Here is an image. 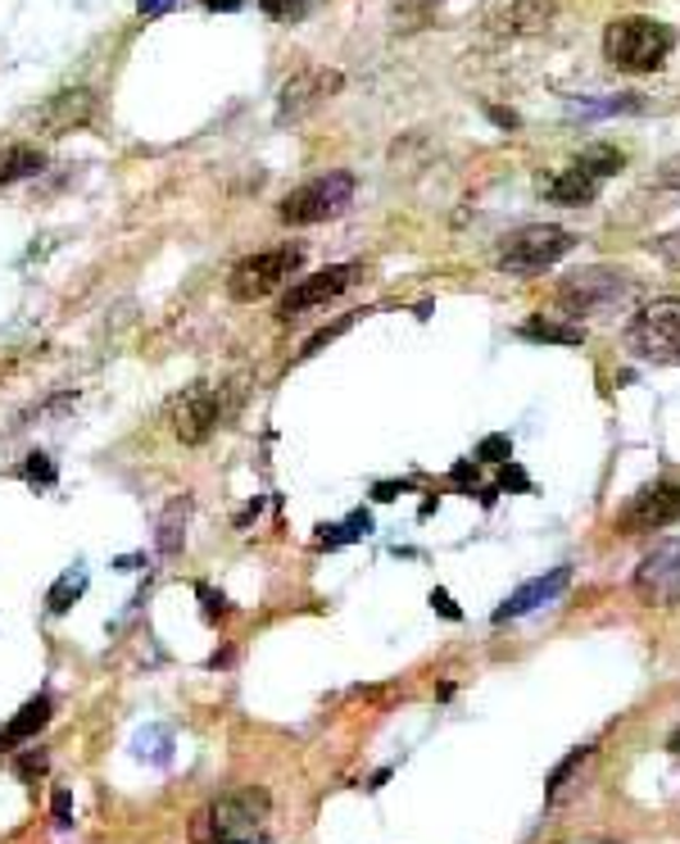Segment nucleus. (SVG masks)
<instances>
[{
  "instance_id": "a211bd4d",
  "label": "nucleus",
  "mask_w": 680,
  "mask_h": 844,
  "mask_svg": "<svg viewBox=\"0 0 680 844\" xmlns=\"http://www.w3.org/2000/svg\"><path fill=\"white\" fill-rule=\"evenodd\" d=\"M187 518H191V495H181L164 508V518H160V536H154V550H160L164 559L181 554V546H187Z\"/></svg>"
},
{
  "instance_id": "5701e85b",
  "label": "nucleus",
  "mask_w": 680,
  "mask_h": 844,
  "mask_svg": "<svg viewBox=\"0 0 680 844\" xmlns=\"http://www.w3.org/2000/svg\"><path fill=\"white\" fill-rule=\"evenodd\" d=\"M585 763H590V749H572L567 759L553 767V776H549V804H559V799L572 790V776H576Z\"/></svg>"
},
{
  "instance_id": "7ed1b4c3",
  "label": "nucleus",
  "mask_w": 680,
  "mask_h": 844,
  "mask_svg": "<svg viewBox=\"0 0 680 844\" xmlns=\"http://www.w3.org/2000/svg\"><path fill=\"white\" fill-rule=\"evenodd\" d=\"M354 200V177L350 173H327V177H314L295 191L282 196L277 204V219L291 223V227H314V223H327V219H340Z\"/></svg>"
},
{
  "instance_id": "7c9ffc66",
  "label": "nucleus",
  "mask_w": 680,
  "mask_h": 844,
  "mask_svg": "<svg viewBox=\"0 0 680 844\" xmlns=\"http://www.w3.org/2000/svg\"><path fill=\"white\" fill-rule=\"evenodd\" d=\"M177 5V0H137V14L141 19H160V14H168Z\"/></svg>"
},
{
  "instance_id": "423d86ee",
  "label": "nucleus",
  "mask_w": 680,
  "mask_h": 844,
  "mask_svg": "<svg viewBox=\"0 0 680 844\" xmlns=\"http://www.w3.org/2000/svg\"><path fill=\"white\" fill-rule=\"evenodd\" d=\"M232 413H236V400H227L223 386L196 382L173 400V432L181 445H204L219 427H227Z\"/></svg>"
},
{
  "instance_id": "f8f14e48",
  "label": "nucleus",
  "mask_w": 680,
  "mask_h": 844,
  "mask_svg": "<svg viewBox=\"0 0 680 844\" xmlns=\"http://www.w3.org/2000/svg\"><path fill=\"white\" fill-rule=\"evenodd\" d=\"M359 273H363L359 263H331V268H323V273H314V278H300V282L282 295V305H277V318H282V323H295L300 314H308V309L327 305V300H336Z\"/></svg>"
},
{
  "instance_id": "412c9836",
  "label": "nucleus",
  "mask_w": 680,
  "mask_h": 844,
  "mask_svg": "<svg viewBox=\"0 0 680 844\" xmlns=\"http://www.w3.org/2000/svg\"><path fill=\"white\" fill-rule=\"evenodd\" d=\"M82 590H86V572L82 567H69L65 577H59L55 586H50V595H46V609L50 613H69L78 599H82Z\"/></svg>"
},
{
  "instance_id": "aec40b11",
  "label": "nucleus",
  "mask_w": 680,
  "mask_h": 844,
  "mask_svg": "<svg viewBox=\"0 0 680 844\" xmlns=\"http://www.w3.org/2000/svg\"><path fill=\"white\" fill-rule=\"evenodd\" d=\"M521 337H531V341H559V345H581V341H585V327H581V323L531 318V323H521Z\"/></svg>"
},
{
  "instance_id": "2eb2a0df",
  "label": "nucleus",
  "mask_w": 680,
  "mask_h": 844,
  "mask_svg": "<svg viewBox=\"0 0 680 844\" xmlns=\"http://www.w3.org/2000/svg\"><path fill=\"white\" fill-rule=\"evenodd\" d=\"M567 582H572V567H553L549 577L527 582L521 590H513L500 609H494V622H508V618H521V613H531V609L549 605V599H559V595L567 590Z\"/></svg>"
},
{
  "instance_id": "1a4fd4ad",
  "label": "nucleus",
  "mask_w": 680,
  "mask_h": 844,
  "mask_svg": "<svg viewBox=\"0 0 680 844\" xmlns=\"http://www.w3.org/2000/svg\"><path fill=\"white\" fill-rule=\"evenodd\" d=\"M268 795L259 786H245V790H227L223 799H213L204 822H209V835L219 844H250L255 831L268 822Z\"/></svg>"
},
{
  "instance_id": "0eeeda50",
  "label": "nucleus",
  "mask_w": 680,
  "mask_h": 844,
  "mask_svg": "<svg viewBox=\"0 0 680 844\" xmlns=\"http://www.w3.org/2000/svg\"><path fill=\"white\" fill-rule=\"evenodd\" d=\"M680 518V472H667L658 481H648V487H640L626 504H622V514L612 518V531H622V536H644V531H663Z\"/></svg>"
},
{
  "instance_id": "f3484780",
  "label": "nucleus",
  "mask_w": 680,
  "mask_h": 844,
  "mask_svg": "<svg viewBox=\"0 0 680 844\" xmlns=\"http://www.w3.org/2000/svg\"><path fill=\"white\" fill-rule=\"evenodd\" d=\"M544 196H549L553 204H590V200L599 196V177H590L581 164H572V168H563V173L544 187Z\"/></svg>"
},
{
  "instance_id": "b1692460",
  "label": "nucleus",
  "mask_w": 680,
  "mask_h": 844,
  "mask_svg": "<svg viewBox=\"0 0 680 844\" xmlns=\"http://www.w3.org/2000/svg\"><path fill=\"white\" fill-rule=\"evenodd\" d=\"M318 0H259V10L272 19V23H304L308 19V10H314Z\"/></svg>"
},
{
  "instance_id": "6e6552de",
  "label": "nucleus",
  "mask_w": 680,
  "mask_h": 844,
  "mask_svg": "<svg viewBox=\"0 0 680 844\" xmlns=\"http://www.w3.org/2000/svg\"><path fill=\"white\" fill-rule=\"evenodd\" d=\"M300 259H304L300 246H277V250H259L250 259H241L232 268V278H227V295L236 300V305H255V300L272 295L286 278H295Z\"/></svg>"
},
{
  "instance_id": "ddd939ff",
  "label": "nucleus",
  "mask_w": 680,
  "mask_h": 844,
  "mask_svg": "<svg viewBox=\"0 0 680 844\" xmlns=\"http://www.w3.org/2000/svg\"><path fill=\"white\" fill-rule=\"evenodd\" d=\"M559 14V0H504L500 10L485 14V27L494 37H531L544 33Z\"/></svg>"
},
{
  "instance_id": "9b49d317",
  "label": "nucleus",
  "mask_w": 680,
  "mask_h": 844,
  "mask_svg": "<svg viewBox=\"0 0 680 844\" xmlns=\"http://www.w3.org/2000/svg\"><path fill=\"white\" fill-rule=\"evenodd\" d=\"M631 586L640 595V605H654V609L680 605V536L658 540V546L640 559Z\"/></svg>"
},
{
  "instance_id": "393cba45",
  "label": "nucleus",
  "mask_w": 680,
  "mask_h": 844,
  "mask_svg": "<svg viewBox=\"0 0 680 844\" xmlns=\"http://www.w3.org/2000/svg\"><path fill=\"white\" fill-rule=\"evenodd\" d=\"M436 5H441V0H399V10H395V27H422Z\"/></svg>"
},
{
  "instance_id": "20e7f679",
  "label": "nucleus",
  "mask_w": 680,
  "mask_h": 844,
  "mask_svg": "<svg viewBox=\"0 0 680 844\" xmlns=\"http://www.w3.org/2000/svg\"><path fill=\"white\" fill-rule=\"evenodd\" d=\"M576 246L567 227H553V223H531V227H517L513 236H504L500 246V268L513 278H531V273H544L553 268L567 250Z\"/></svg>"
},
{
  "instance_id": "c756f323",
  "label": "nucleus",
  "mask_w": 680,
  "mask_h": 844,
  "mask_svg": "<svg viewBox=\"0 0 680 844\" xmlns=\"http://www.w3.org/2000/svg\"><path fill=\"white\" fill-rule=\"evenodd\" d=\"M200 599H204V613H209V618H227V599H223V595H213L209 586H200Z\"/></svg>"
},
{
  "instance_id": "9d476101",
  "label": "nucleus",
  "mask_w": 680,
  "mask_h": 844,
  "mask_svg": "<svg viewBox=\"0 0 680 844\" xmlns=\"http://www.w3.org/2000/svg\"><path fill=\"white\" fill-rule=\"evenodd\" d=\"M345 92V73L340 69H327V65H314V69H300L295 78L282 82V92H277V128L286 124H300L314 109H323L331 96Z\"/></svg>"
},
{
  "instance_id": "72a5a7b5",
  "label": "nucleus",
  "mask_w": 680,
  "mask_h": 844,
  "mask_svg": "<svg viewBox=\"0 0 680 844\" xmlns=\"http://www.w3.org/2000/svg\"><path fill=\"white\" fill-rule=\"evenodd\" d=\"M667 749H671V753H676V759H680V727L671 731V740H667Z\"/></svg>"
},
{
  "instance_id": "f03ea898",
  "label": "nucleus",
  "mask_w": 680,
  "mask_h": 844,
  "mask_svg": "<svg viewBox=\"0 0 680 844\" xmlns=\"http://www.w3.org/2000/svg\"><path fill=\"white\" fill-rule=\"evenodd\" d=\"M635 295V282L622 273V268H581L559 286V305L567 309V318H595V314H612L622 309Z\"/></svg>"
},
{
  "instance_id": "f257e3e1",
  "label": "nucleus",
  "mask_w": 680,
  "mask_h": 844,
  "mask_svg": "<svg viewBox=\"0 0 680 844\" xmlns=\"http://www.w3.org/2000/svg\"><path fill=\"white\" fill-rule=\"evenodd\" d=\"M671 46H676V33L663 19H648V14L612 19L608 33H603L608 65L622 69V73H654V69H663Z\"/></svg>"
},
{
  "instance_id": "4be33fe9",
  "label": "nucleus",
  "mask_w": 680,
  "mask_h": 844,
  "mask_svg": "<svg viewBox=\"0 0 680 844\" xmlns=\"http://www.w3.org/2000/svg\"><path fill=\"white\" fill-rule=\"evenodd\" d=\"M576 164H581L585 173H590V177H599V183H603V177L622 173L626 155H622V150H617V145H590V150H585V155H581Z\"/></svg>"
},
{
  "instance_id": "bb28decb",
  "label": "nucleus",
  "mask_w": 680,
  "mask_h": 844,
  "mask_svg": "<svg viewBox=\"0 0 680 844\" xmlns=\"http://www.w3.org/2000/svg\"><path fill=\"white\" fill-rule=\"evenodd\" d=\"M50 818H55L59 831L73 827V795H69V790H55V795H50Z\"/></svg>"
},
{
  "instance_id": "c85d7f7f",
  "label": "nucleus",
  "mask_w": 680,
  "mask_h": 844,
  "mask_svg": "<svg viewBox=\"0 0 680 844\" xmlns=\"http://www.w3.org/2000/svg\"><path fill=\"white\" fill-rule=\"evenodd\" d=\"M46 763H50V759H46V749H27L23 759L14 763V772H19L23 781H33V776H42V772H46Z\"/></svg>"
},
{
  "instance_id": "2f4dec72",
  "label": "nucleus",
  "mask_w": 680,
  "mask_h": 844,
  "mask_svg": "<svg viewBox=\"0 0 680 844\" xmlns=\"http://www.w3.org/2000/svg\"><path fill=\"white\" fill-rule=\"evenodd\" d=\"M431 605H436L445 618H458V609H454V599L445 595V590H431Z\"/></svg>"
},
{
  "instance_id": "cd10ccee",
  "label": "nucleus",
  "mask_w": 680,
  "mask_h": 844,
  "mask_svg": "<svg viewBox=\"0 0 680 844\" xmlns=\"http://www.w3.org/2000/svg\"><path fill=\"white\" fill-rule=\"evenodd\" d=\"M654 250H658V259H663L667 268H676V273H680V227L667 232V236H658V241H654Z\"/></svg>"
},
{
  "instance_id": "a878e982",
  "label": "nucleus",
  "mask_w": 680,
  "mask_h": 844,
  "mask_svg": "<svg viewBox=\"0 0 680 844\" xmlns=\"http://www.w3.org/2000/svg\"><path fill=\"white\" fill-rule=\"evenodd\" d=\"M19 472H23V481H33V487H55V464L46 455H27Z\"/></svg>"
},
{
  "instance_id": "dca6fc26",
  "label": "nucleus",
  "mask_w": 680,
  "mask_h": 844,
  "mask_svg": "<svg viewBox=\"0 0 680 844\" xmlns=\"http://www.w3.org/2000/svg\"><path fill=\"white\" fill-rule=\"evenodd\" d=\"M50 713H55V700H50V695H33V700L19 708V717L10 722V727L0 731V749H14V745L37 740V731L50 722Z\"/></svg>"
},
{
  "instance_id": "473e14b6",
  "label": "nucleus",
  "mask_w": 680,
  "mask_h": 844,
  "mask_svg": "<svg viewBox=\"0 0 680 844\" xmlns=\"http://www.w3.org/2000/svg\"><path fill=\"white\" fill-rule=\"evenodd\" d=\"M204 10H223V14H232V10H241V0H204Z\"/></svg>"
},
{
  "instance_id": "4468645a",
  "label": "nucleus",
  "mask_w": 680,
  "mask_h": 844,
  "mask_svg": "<svg viewBox=\"0 0 680 844\" xmlns=\"http://www.w3.org/2000/svg\"><path fill=\"white\" fill-rule=\"evenodd\" d=\"M91 114H96V92H86V86H73V92H55L42 109H37V124L46 132H73V128H86Z\"/></svg>"
},
{
  "instance_id": "6ab92c4d",
  "label": "nucleus",
  "mask_w": 680,
  "mask_h": 844,
  "mask_svg": "<svg viewBox=\"0 0 680 844\" xmlns=\"http://www.w3.org/2000/svg\"><path fill=\"white\" fill-rule=\"evenodd\" d=\"M46 168V155L33 145H10L5 155H0V187L10 183H23V177H37Z\"/></svg>"
},
{
  "instance_id": "39448f33",
  "label": "nucleus",
  "mask_w": 680,
  "mask_h": 844,
  "mask_svg": "<svg viewBox=\"0 0 680 844\" xmlns=\"http://www.w3.org/2000/svg\"><path fill=\"white\" fill-rule=\"evenodd\" d=\"M626 350L644 364H680V300H654L626 327Z\"/></svg>"
}]
</instances>
